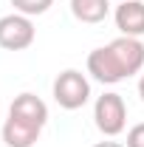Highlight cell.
I'll list each match as a JSON object with an SVG mask.
<instances>
[{
    "mask_svg": "<svg viewBox=\"0 0 144 147\" xmlns=\"http://www.w3.org/2000/svg\"><path fill=\"white\" fill-rule=\"evenodd\" d=\"M144 68V42L139 37H116L105 48L88 54V74L102 85H116Z\"/></svg>",
    "mask_w": 144,
    "mask_h": 147,
    "instance_id": "1",
    "label": "cell"
},
{
    "mask_svg": "<svg viewBox=\"0 0 144 147\" xmlns=\"http://www.w3.org/2000/svg\"><path fill=\"white\" fill-rule=\"evenodd\" d=\"M11 6H14V11L26 14V17H37V14H45L54 6V0H11Z\"/></svg>",
    "mask_w": 144,
    "mask_h": 147,
    "instance_id": "9",
    "label": "cell"
},
{
    "mask_svg": "<svg viewBox=\"0 0 144 147\" xmlns=\"http://www.w3.org/2000/svg\"><path fill=\"white\" fill-rule=\"evenodd\" d=\"M9 116H20V119H26V122H34L40 127H45V122H48V108H45V102L34 96V93H20L17 99L11 102V108H9Z\"/></svg>",
    "mask_w": 144,
    "mask_h": 147,
    "instance_id": "7",
    "label": "cell"
},
{
    "mask_svg": "<svg viewBox=\"0 0 144 147\" xmlns=\"http://www.w3.org/2000/svg\"><path fill=\"white\" fill-rule=\"evenodd\" d=\"M116 28L122 37H141L144 34V3L141 0H122L113 11Z\"/></svg>",
    "mask_w": 144,
    "mask_h": 147,
    "instance_id": "5",
    "label": "cell"
},
{
    "mask_svg": "<svg viewBox=\"0 0 144 147\" xmlns=\"http://www.w3.org/2000/svg\"><path fill=\"white\" fill-rule=\"evenodd\" d=\"M40 133H42L40 125L26 122L20 116H9L3 122V142H6V147H34Z\"/></svg>",
    "mask_w": 144,
    "mask_h": 147,
    "instance_id": "6",
    "label": "cell"
},
{
    "mask_svg": "<svg viewBox=\"0 0 144 147\" xmlns=\"http://www.w3.org/2000/svg\"><path fill=\"white\" fill-rule=\"evenodd\" d=\"M93 147H124V144H119V142H99V144H93Z\"/></svg>",
    "mask_w": 144,
    "mask_h": 147,
    "instance_id": "11",
    "label": "cell"
},
{
    "mask_svg": "<svg viewBox=\"0 0 144 147\" xmlns=\"http://www.w3.org/2000/svg\"><path fill=\"white\" fill-rule=\"evenodd\" d=\"M54 99H57V105L65 110H79L90 99V82L85 79L82 71L68 68V71H62L54 79Z\"/></svg>",
    "mask_w": 144,
    "mask_h": 147,
    "instance_id": "2",
    "label": "cell"
},
{
    "mask_svg": "<svg viewBox=\"0 0 144 147\" xmlns=\"http://www.w3.org/2000/svg\"><path fill=\"white\" fill-rule=\"evenodd\" d=\"M124 147H144V122L141 125H133L127 130V144Z\"/></svg>",
    "mask_w": 144,
    "mask_h": 147,
    "instance_id": "10",
    "label": "cell"
},
{
    "mask_svg": "<svg viewBox=\"0 0 144 147\" xmlns=\"http://www.w3.org/2000/svg\"><path fill=\"white\" fill-rule=\"evenodd\" d=\"M93 122L105 136H119L127 127V105L122 93H102L93 105Z\"/></svg>",
    "mask_w": 144,
    "mask_h": 147,
    "instance_id": "3",
    "label": "cell"
},
{
    "mask_svg": "<svg viewBox=\"0 0 144 147\" xmlns=\"http://www.w3.org/2000/svg\"><path fill=\"white\" fill-rule=\"evenodd\" d=\"M71 14L79 23L96 26L110 14V0H71Z\"/></svg>",
    "mask_w": 144,
    "mask_h": 147,
    "instance_id": "8",
    "label": "cell"
},
{
    "mask_svg": "<svg viewBox=\"0 0 144 147\" xmlns=\"http://www.w3.org/2000/svg\"><path fill=\"white\" fill-rule=\"evenodd\" d=\"M139 96H141V102H144V74H141V79H139Z\"/></svg>",
    "mask_w": 144,
    "mask_h": 147,
    "instance_id": "12",
    "label": "cell"
},
{
    "mask_svg": "<svg viewBox=\"0 0 144 147\" xmlns=\"http://www.w3.org/2000/svg\"><path fill=\"white\" fill-rule=\"evenodd\" d=\"M34 23L31 17H26V14H6V17H0V48H6V51H26L31 42H34Z\"/></svg>",
    "mask_w": 144,
    "mask_h": 147,
    "instance_id": "4",
    "label": "cell"
}]
</instances>
